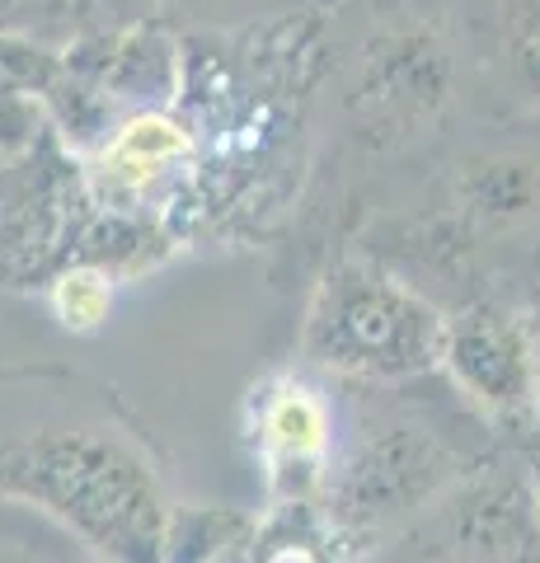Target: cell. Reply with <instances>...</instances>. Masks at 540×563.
Segmentation results:
<instances>
[{
	"mask_svg": "<svg viewBox=\"0 0 540 563\" xmlns=\"http://www.w3.org/2000/svg\"><path fill=\"white\" fill-rule=\"evenodd\" d=\"M536 432H540V418H536Z\"/></svg>",
	"mask_w": 540,
	"mask_h": 563,
	"instance_id": "obj_16",
	"label": "cell"
},
{
	"mask_svg": "<svg viewBox=\"0 0 540 563\" xmlns=\"http://www.w3.org/2000/svg\"><path fill=\"white\" fill-rule=\"evenodd\" d=\"M245 563H362V550L316 498L268 503L254 521Z\"/></svg>",
	"mask_w": 540,
	"mask_h": 563,
	"instance_id": "obj_9",
	"label": "cell"
},
{
	"mask_svg": "<svg viewBox=\"0 0 540 563\" xmlns=\"http://www.w3.org/2000/svg\"><path fill=\"white\" fill-rule=\"evenodd\" d=\"M99 207L80 155L43 128L0 155V296H43L71 263H90Z\"/></svg>",
	"mask_w": 540,
	"mask_h": 563,
	"instance_id": "obj_5",
	"label": "cell"
},
{
	"mask_svg": "<svg viewBox=\"0 0 540 563\" xmlns=\"http://www.w3.org/2000/svg\"><path fill=\"white\" fill-rule=\"evenodd\" d=\"M334 399L339 432L320 503L362 559L405 536L503 451L494 422L447 380V372L405 385L334 380Z\"/></svg>",
	"mask_w": 540,
	"mask_h": 563,
	"instance_id": "obj_3",
	"label": "cell"
},
{
	"mask_svg": "<svg viewBox=\"0 0 540 563\" xmlns=\"http://www.w3.org/2000/svg\"><path fill=\"white\" fill-rule=\"evenodd\" d=\"M254 512L217 503H174L165 531V563H217L254 536Z\"/></svg>",
	"mask_w": 540,
	"mask_h": 563,
	"instance_id": "obj_10",
	"label": "cell"
},
{
	"mask_svg": "<svg viewBox=\"0 0 540 563\" xmlns=\"http://www.w3.org/2000/svg\"><path fill=\"white\" fill-rule=\"evenodd\" d=\"M0 563H109L95 544L29 503L0 498Z\"/></svg>",
	"mask_w": 540,
	"mask_h": 563,
	"instance_id": "obj_11",
	"label": "cell"
},
{
	"mask_svg": "<svg viewBox=\"0 0 540 563\" xmlns=\"http://www.w3.org/2000/svg\"><path fill=\"white\" fill-rule=\"evenodd\" d=\"M118 291H123V282L109 268H99V263H71L66 273L52 277L43 301L52 310V320H57V329H66L71 339H95L113 320Z\"/></svg>",
	"mask_w": 540,
	"mask_h": 563,
	"instance_id": "obj_12",
	"label": "cell"
},
{
	"mask_svg": "<svg viewBox=\"0 0 540 563\" xmlns=\"http://www.w3.org/2000/svg\"><path fill=\"white\" fill-rule=\"evenodd\" d=\"M306 5H316L320 14H339V10H348V5H367V0H306Z\"/></svg>",
	"mask_w": 540,
	"mask_h": 563,
	"instance_id": "obj_15",
	"label": "cell"
},
{
	"mask_svg": "<svg viewBox=\"0 0 540 563\" xmlns=\"http://www.w3.org/2000/svg\"><path fill=\"white\" fill-rule=\"evenodd\" d=\"M0 498L38 507L109 563H165V455L118 385L76 366H0Z\"/></svg>",
	"mask_w": 540,
	"mask_h": 563,
	"instance_id": "obj_2",
	"label": "cell"
},
{
	"mask_svg": "<svg viewBox=\"0 0 540 563\" xmlns=\"http://www.w3.org/2000/svg\"><path fill=\"white\" fill-rule=\"evenodd\" d=\"M447 310L362 250H343L306 287L291 357L329 380L405 385L442 372Z\"/></svg>",
	"mask_w": 540,
	"mask_h": 563,
	"instance_id": "obj_4",
	"label": "cell"
},
{
	"mask_svg": "<svg viewBox=\"0 0 540 563\" xmlns=\"http://www.w3.org/2000/svg\"><path fill=\"white\" fill-rule=\"evenodd\" d=\"M442 372L498 437H527L540 418V329L508 296H475L447 314Z\"/></svg>",
	"mask_w": 540,
	"mask_h": 563,
	"instance_id": "obj_7",
	"label": "cell"
},
{
	"mask_svg": "<svg viewBox=\"0 0 540 563\" xmlns=\"http://www.w3.org/2000/svg\"><path fill=\"white\" fill-rule=\"evenodd\" d=\"M517 451H521V465H527V479H531V498H536V517H540V432L517 437Z\"/></svg>",
	"mask_w": 540,
	"mask_h": 563,
	"instance_id": "obj_14",
	"label": "cell"
},
{
	"mask_svg": "<svg viewBox=\"0 0 540 563\" xmlns=\"http://www.w3.org/2000/svg\"><path fill=\"white\" fill-rule=\"evenodd\" d=\"M296 5H306V0H155V14L174 33H225L277 20Z\"/></svg>",
	"mask_w": 540,
	"mask_h": 563,
	"instance_id": "obj_13",
	"label": "cell"
},
{
	"mask_svg": "<svg viewBox=\"0 0 540 563\" xmlns=\"http://www.w3.org/2000/svg\"><path fill=\"white\" fill-rule=\"evenodd\" d=\"M179 38L184 85L174 109L198 141L188 254L273 250L310 184L329 14L296 5L250 29Z\"/></svg>",
	"mask_w": 540,
	"mask_h": 563,
	"instance_id": "obj_1",
	"label": "cell"
},
{
	"mask_svg": "<svg viewBox=\"0 0 540 563\" xmlns=\"http://www.w3.org/2000/svg\"><path fill=\"white\" fill-rule=\"evenodd\" d=\"M161 20L155 0H0V33L43 47H71L99 33H123Z\"/></svg>",
	"mask_w": 540,
	"mask_h": 563,
	"instance_id": "obj_8",
	"label": "cell"
},
{
	"mask_svg": "<svg viewBox=\"0 0 540 563\" xmlns=\"http://www.w3.org/2000/svg\"><path fill=\"white\" fill-rule=\"evenodd\" d=\"M339 432L334 380L310 372L296 357L268 366L240 404V442L258 465L268 503L316 498L324 493L329 455Z\"/></svg>",
	"mask_w": 540,
	"mask_h": 563,
	"instance_id": "obj_6",
	"label": "cell"
}]
</instances>
